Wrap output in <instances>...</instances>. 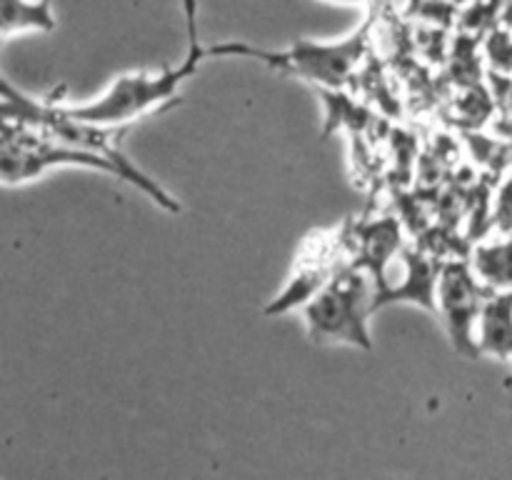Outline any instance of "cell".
I'll return each mask as SVG.
<instances>
[{
    "instance_id": "6da1fadb",
    "label": "cell",
    "mask_w": 512,
    "mask_h": 480,
    "mask_svg": "<svg viewBox=\"0 0 512 480\" xmlns=\"http://www.w3.org/2000/svg\"><path fill=\"white\" fill-rule=\"evenodd\" d=\"M0 108H3V120H8V123L28 125V128L53 135V138L63 140V143L73 145V148L108 160L115 170V180H123V183L133 185L135 190L148 195L158 208L168 210L173 215H178L183 210L180 208V200H175L160 185V180L150 178L140 165H135L125 155L120 138L128 133L130 125H100L90 123V120L73 118L58 98H33V95L15 88L10 80H3V100H0Z\"/></svg>"
},
{
    "instance_id": "7a4b0ae2",
    "label": "cell",
    "mask_w": 512,
    "mask_h": 480,
    "mask_svg": "<svg viewBox=\"0 0 512 480\" xmlns=\"http://www.w3.org/2000/svg\"><path fill=\"white\" fill-rule=\"evenodd\" d=\"M183 8L185 20H188V53L178 65L118 75L100 95L85 100V103H63V108L73 118L90 120V123L133 125L150 110L163 108L165 103H178L180 85L193 78L200 70V63L208 58V45L200 43L198 33V3L183 0Z\"/></svg>"
},
{
    "instance_id": "3957f363",
    "label": "cell",
    "mask_w": 512,
    "mask_h": 480,
    "mask_svg": "<svg viewBox=\"0 0 512 480\" xmlns=\"http://www.w3.org/2000/svg\"><path fill=\"white\" fill-rule=\"evenodd\" d=\"M370 30H373V18H365L363 25L340 40L300 38L280 50L258 48L243 40H225V43L208 45V58L258 60L270 70L305 80L313 88L343 90L368 55Z\"/></svg>"
},
{
    "instance_id": "277c9868",
    "label": "cell",
    "mask_w": 512,
    "mask_h": 480,
    "mask_svg": "<svg viewBox=\"0 0 512 480\" xmlns=\"http://www.w3.org/2000/svg\"><path fill=\"white\" fill-rule=\"evenodd\" d=\"M375 285L368 273L355 268L353 263L328 280L315 298L303 305L305 333L315 345H350V348L370 350V315L373 308Z\"/></svg>"
},
{
    "instance_id": "5b68a950",
    "label": "cell",
    "mask_w": 512,
    "mask_h": 480,
    "mask_svg": "<svg viewBox=\"0 0 512 480\" xmlns=\"http://www.w3.org/2000/svg\"><path fill=\"white\" fill-rule=\"evenodd\" d=\"M53 168H88L115 178V170L108 160L90 155L85 150L73 148L63 140L53 138L48 133L28 128V125H15L3 120V150H0V173L3 183L23 185L40 178Z\"/></svg>"
},
{
    "instance_id": "8992f818",
    "label": "cell",
    "mask_w": 512,
    "mask_h": 480,
    "mask_svg": "<svg viewBox=\"0 0 512 480\" xmlns=\"http://www.w3.org/2000/svg\"><path fill=\"white\" fill-rule=\"evenodd\" d=\"M495 290L485 283L470 260H445L438 280V318L453 343L455 353L475 360L478 350V325L485 303Z\"/></svg>"
},
{
    "instance_id": "52a82bcc",
    "label": "cell",
    "mask_w": 512,
    "mask_h": 480,
    "mask_svg": "<svg viewBox=\"0 0 512 480\" xmlns=\"http://www.w3.org/2000/svg\"><path fill=\"white\" fill-rule=\"evenodd\" d=\"M345 248H353L350 240V225L345 228H335L333 233H318L313 238L305 240L303 250L298 255V265H295L293 275H290L288 285L283 293L263 310L265 315H280L290 313L295 308H303L310 298L320 293L328 285L338 270L345 265L340 258L345 255Z\"/></svg>"
},
{
    "instance_id": "ba28073f",
    "label": "cell",
    "mask_w": 512,
    "mask_h": 480,
    "mask_svg": "<svg viewBox=\"0 0 512 480\" xmlns=\"http://www.w3.org/2000/svg\"><path fill=\"white\" fill-rule=\"evenodd\" d=\"M353 240V265L363 273L370 275L375 285V295L388 288V270L390 260L403 253V228L395 218H375L368 223H360L358 228L350 230Z\"/></svg>"
},
{
    "instance_id": "9c48e42d",
    "label": "cell",
    "mask_w": 512,
    "mask_h": 480,
    "mask_svg": "<svg viewBox=\"0 0 512 480\" xmlns=\"http://www.w3.org/2000/svg\"><path fill=\"white\" fill-rule=\"evenodd\" d=\"M403 263H405V278L400 285H388L383 293L373 298V308L380 310L385 305L395 303H410L418 308L438 313V280L440 268L443 263L430 258L428 253L415 248L403 250Z\"/></svg>"
},
{
    "instance_id": "30bf717a",
    "label": "cell",
    "mask_w": 512,
    "mask_h": 480,
    "mask_svg": "<svg viewBox=\"0 0 512 480\" xmlns=\"http://www.w3.org/2000/svg\"><path fill=\"white\" fill-rule=\"evenodd\" d=\"M478 350L480 355L512 363V290H495L485 303L478 325ZM505 388H512V375L505 380Z\"/></svg>"
},
{
    "instance_id": "8fae6325",
    "label": "cell",
    "mask_w": 512,
    "mask_h": 480,
    "mask_svg": "<svg viewBox=\"0 0 512 480\" xmlns=\"http://www.w3.org/2000/svg\"><path fill=\"white\" fill-rule=\"evenodd\" d=\"M55 28L53 0H0V35L50 33Z\"/></svg>"
},
{
    "instance_id": "7c38bea8",
    "label": "cell",
    "mask_w": 512,
    "mask_h": 480,
    "mask_svg": "<svg viewBox=\"0 0 512 480\" xmlns=\"http://www.w3.org/2000/svg\"><path fill=\"white\" fill-rule=\"evenodd\" d=\"M473 268L493 290H512V233L473 250Z\"/></svg>"
},
{
    "instance_id": "4fadbf2b",
    "label": "cell",
    "mask_w": 512,
    "mask_h": 480,
    "mask_svg": "<svg viewBox=\"0 0 512 480\" xmlns=\"http://www.w3.org/2000/svg\"><path fill=\"white\" fill-rule=\"evenodd\" d=\"M503 10H505V0H470L465 5L463 20L465 30L473 35H483L488 30H495V23L503 20Z\"/></svg>"
},
{
    "instance_id": "5bb4252c",
    "label": "cell",
    "mask_w": 512,
    "mask_h": 480,
    "mask_svg": "<svg viewBox=\"0 0 512 480\" xmlns=\"http://www.w3.org/2000/svg\"><path fill=\"white\" fill-rule=\"evenodd\" d=\"M488 58L493 60L495 68L503 73H512V30L495 28L488 35Z\"/></svg>"
},
{
    "instance_id": "9a60e30c",
    "label": "cell",
    "mask_w": 512,
    "mask_h": 480,
    "mask_svg": "<svg viewBox=\"0 0 512 480\" xmlns=\"http://www.w3.org/2000/svg\"><path fill=\"white\" fill-rule=\"evenodd\" d=\"M495 225L503 233H512V178L503 185L498 195V208H495Z\"/></svg>"
},
{
    "instance_id": "2e32d148",
    "label": "cell",
    "mask_w": 512,
    "mask_h": 480,
    "mask_svg": "<svg viewBox=\"0 0 512 480\" xmlns=\"http://www.w3.org/2000/svg\"><path fill=\"white\" fill-rule=\"evenodd\" d=\"M503 23H505V28L512 30V0H505V10H503Z\"/></svg>"
},
{
    "instance_id": "e0dca14e",
    "label": "cell",
    "mask_w": 512,
    "mask_h": 480,
    "mask_svg": "<svg viewBox=\"0 0 512 480\" xmlns=\"http://www.w3.org/2000/svg\"><path fill=\"white\" fill-rule=\"evenodd\" d=\"M448 3H453V5H468L470 0H448Z\"/></svg>"
},
{
    "instance_id": "ac0fdd59",
    "label": "cell",
    "mask_w": 512,
    "mask_h": 480,
    "mask_svg": "<svg viewBox=\"0 0 512 480\" xmlns=\"http://www.w3.org/2000/svg\"><path fill=\"white\" fill-rule=\"evenodd\" d=\"M330 3H360V0H330Z\"/></svg>"
}]
</instances>
